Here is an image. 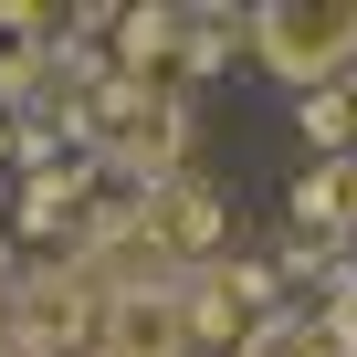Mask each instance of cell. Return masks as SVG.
<instances>
[{
	"mask_svg": "<svg viewBox=\"0 0 357 357\" xmlns=\"http://www.w3.org/2000/svg\"><path fill=\"white\" fill-rule=\"evenodd\" d=\"M126 32H116V53H126V84L147 74V63H168L178 53V11H116Z\"/></svg>",
	"mask_w": 357,
	"mask_h": 357,
	"instance_id": "cell-4",
	"label": "cell"
},
{
	"mask_svg": "<svg viewBox=\"0 0 357 357\" xmlns=\"http://www.w3.org/2000/svg\"><path fill=\"white\" fill-rule=\"evenodd\" d=\"M231 357H336V336H326V315H252Z\"/></svg>",
	"mask_w": 357,
	"mask_h": 357,
	"instance_id": "cell-3",
	"label": "cell"
},
{
	"mask_svg": "<svg viewBox=\"0 0 357 357\" xmlns=\"http://www.w3.org/2000/svg\"><path fill=\"white\" fill-rule=\"evenodd\" d=\"M252 53L294 95L347 84V63H357V0H273V11H252Z\"/></svg>",
	"mask_w": 357,
	"mask_h": 357,
	"instance_id": "cell-1",
	"label": "cell"
},
{
	"mask_svg": "<svg viewBox=\"0 0 357 357\" xmlns=\"http://www.w3.org/2000/svg\"><path fill=\"white\" fill-rule=\"evenodd\" d=\"M95 357H190V284H126L95 305Z\"/></svg>",
	"mask_w": 357,
	"mask_h": 357,
	"instance_id": "cell-2",
	"label": "cell"
}]
</instances>
